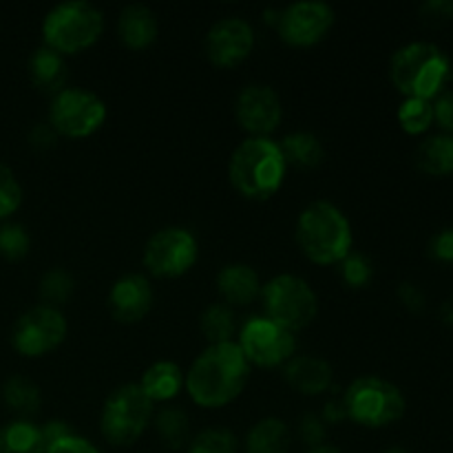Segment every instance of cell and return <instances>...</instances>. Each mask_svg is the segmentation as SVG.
Returning <instances> with one entry per match:
<instances>
[{
  "mask_svg": "<svg viewBox=\"0 0 453 453\" xmlns=\"http://www.w3.org/2000/svg\"><path fill=\"white\" fill-rule=\"evenodd\" d=\"M250 363L237 343L208 345L186 376V389L199 407L217 410L233 403L246 388Z\"/></svg>",
  "mask_w": 453,
  "mask_h": 453,
  "instance_id": "obj_1",
  "label": "cell"
},
{
  "mask_svg": "<svg viewBox=\"0 0 453 453\" xmlns=\"http://www.w3.org/2000/svg\"><path fill=\"white\" fill-rule=\"evenodd\" d=\"M296 243L314 264H341L352 252V228L334 203L314 202L296 221Z\"/></svg>",
  "mask_w": 453,
  "mask_h": 453,
  "instance_id": "obj_2",
  "label": "cell"
},
{
  "mask_svg": "<svg viewBox=\"0 0 453 453\" xmlns=\"http://www.w3.org/2000/svg\"><path fill=\"white\" fill-rule=\"evenodd\" d=\"M286 159L277 142L270 137H250L242 142L230 157V181L248 199H268L281 188Z\"/></svg>",
  "mask_w": 453,
  "mask_h": 453,
  "instance_id": "obj_3",
  "label": "cell"
},
{
  "mask_svg": "<svg viewBox=\"0 0 453 453\" xmlns=\"http://www.w3.org/2000/svg\"><path fill=\"white\" fill-rule=\"evenodd\" d=\"M449 58L432 42H411L398 49L392 58L389 75L403 96L432 100L441 96L449 80Z\"/></svg>",
  "mask_w": 453,
  "mask_h": 453,
  "instance_id": "obj_4",
  "label": "cell"
},
{
  "mask_svg": "<svg viewBox=\"0 0 453 453\" xmlns=\"http://www.w3.org/2000/svg\"><path fill=\"white\" fill-rule=\"evenodd\" d=\"M102 13L84 0H71L53 7L42 22V35L49 49L78 53L88 49L102 34Z\"/></svg>",
  "mask_w": 453,
  "mask_h": 453,
  "instance_id": "obj_5",
  "label": "cell"
},
{
  "mask_svg": "<svg viewBox=\"0 0 453 453\" xmlns=\"http://www.w3.org/2000/svg\"><path fill=\"white\" fill-rule=\"evenodd\" d=\"M348 418L363 427L379 429L396 423L405 414V396L394 383L376 376L357 379L343 394Z\"/></svg>",
  "mask_w": 453,
  "mask_h": 453,
  "instance_id": "obj_6",
  "label": "cell"
},
{
  "mask_svg": "<svg viewBox=\"0 0 453 453\" xmlns=\"http://www.w3.org/2000/svg\"><path fill=\"white\" fill-rule=\"evenodd\" d=\"M265 319L292 332L303 330L314 321L319 310L317 295L303 279L295 274H279L261 290Z\"/></svg>",
  "mask_w": 453,
  "mask_h": 453,
  "instance_id": "obj_7",
  "label": "cell"
},
{
  "mask_svg": "<svg viewBox=\"0 0 453 453\" xmlns=\"http://www.w3.org/2000/svg\"><path fill=\"white\" fill-rule=\"evenodd\" d=\"M153 416V403L140 385H124L115 389L104 403L100 427L111 445L128 447L146 432Z\"/></svg>",
  "mask_w": 453,
  "mask_h": 453,
  "instance_id": "obj_8",
  "label": "cell"
},
{
  "mask_svg": "<svg viewBox=\"0 0 453 453\" xmlns=\"http://www.w3.org/2000/svg\"><path fill=\"white\" fill-rule=\"evenodd\" d=\"M106 106L96 93L87 88H62L53 96L49 124L56 128L58 135L65 137H88L104 124Z\"/></svg>",
  "mask_w": 453,
  "mask_h": 453,
  "instance_id": "obj_9",
  "label": "cell"
},
{
  "mask_svg": "<svg viewBox=\"0 0 453 453\" xmlns=\"http://www.w3.org/2000/svg\"><path fill=\"white\" fill-rule=\"evenodd\" d=\"M239 348L250 365L277 367L295 357V334L265 317H252L239 332Z\"/></svg>",
  "mask_w": 453,
  "mask_h": 453,
  "instance_id": "obj_10",
  "label": "cell"
},
{
  "mask_svg": "<svg viewBox=\"0 0 453 453\" xmlns=\"http://www.w3.org/2000/svg\"><path fill=\"white\" fill-rule=\"evenodd\" d=\"M197 261V239L184 228H164L149 239L144 265L159 279H175L188 273Z\"/></svg>",
  "mask_w": 453,
  "mask_h": 453,
  "instance_id": "obj_11",
  "label": "cell"
},
{
  "mask_svg": "<svg viewBox=\"0 0 453 453\" xmlns=\"http://www.w3.org/2000/svg\"><path fill=\"white\" fill-rule=\"evenodd\" d=\"M66 321L58 308L38 305L22 314L13 327V348L22 357H42L65 341Z\"/></svg>",
  "mask_w": 453,
  "mask_h": 453,
  "instance_id": "obj_12",
  "label": "cell"
},
{
  "mask_svg": "<svg viewBox=\"0 0 453 453\" xmlns=\"http://www.w3.org/2000/svg\"><path fill=\"white\" fill-rule=\"evenodd\" d=\"M334 25V12L330 4L314 3H295L286 9H279L277 31L292 47H312L321 42L327 31Z\"/></svg>",
  "mask_w": 453,
  "mask_h": 453,
  "instance_id": "obj_13",
  "label": "cell"
},
{
  "mask_svg": "<svg viewBox=\"0 0 453 453\" xmlns=\"http://www.w3.org/2000/svg\"><path fill=\"white\" fill-rule=\"evenodd\" d=\"M237 119L252 137H268L283 118L277 91L264 84H250L237 97Z\"/></svg>",
  "mask_w": 453,
  "mask_h": 453,
  "instance_id": "obj_14",
  "label": "cell"
},
{
  "mask_svg": "<svg viewBox=\"0 0 453 453\" xmlns=\"http://www.w3.org/2000/svg\"><path fill=\"white\" fill-rule=\"evenodd\" d=\"M255 47V31L242 18H224L215 22L206 35V53L212 65L237 66L246 60Z\"/></svg>",
  "mask_w": 453,
  "mask_h": 453,
  "instance_id": "obj_15",
  "label": "cell"
},
{
  "mask_svg": "<svg viewBox=\"0 0 453 453\" xmlns=\"http://www.w3.org/2000/svg\"><path fill=\"white\" fill-rule=\"evenodd\" d=\"M153 305V290L142 274H124L113 283L109 295L111 314L119 323H137L149 314Z\"/></svg>",
  "mask_w": 453,
  "mask_h": 453,
  "instance_id": "obj_16",
  "label": "cell"
},
{
  "mask_svg": "<svg viewBox=\"0 0 453 453\" xmlns=\"http://www.w3.org/2000/svg\"><path fill=\"white\" fill-rule=\"evenodd\" d=\"M286 379L296 392L319 396L332 385V367L317 357H292L286 367Z\"/></svg>",
  "mask_w": 453,
  "mask_h": 453,
  "instance_id": "obj_17",
  "label": "cell"
},
{
  "mask_svg": "<svg viewBox=\"0 0 453 453\" xmlns=\"http://www.w3.org/2000/svg\"><path fill=\"white\" fill-rule=\"evenodd\" d=\"M217 290L226 305H248L261 295V283L250 265H226L217 277Z\"/></svg>",
  "mask_w": 453,
  "mask_h": 453,
  "instance_id": "obj_18",
  "label": "cell"
},
{
  "mask_svg": "<svg viewBox=\"0 0 453 453\" xmlns=\"http://www.w3.org/2000/svg\"><path fill=\"white\" fill-rule=\"evenodd\" d=\"M118 34L128 49H146L157 38V18L144 4H128L119 13Z\"/></svg>",
  "mask_w": 453,
  "mask_h": 453,
  "instance_id": "obj_19",
  "label": "cell"
},
{
  "mask_svg": "<svg viewBox=\"0 0 453 453\" xmlns=\"http://www.w3.org/2000/svg\"><path fill=\"white\" fill-rule=\"evenodd\" d=\"M181 385H184V376L180 367L171 361H159L144 372L140 388L150 403H164L175 398Z\"/></svg>",
  "mask_w": 453,
  "mask_h": 453,
  "instance_id": "obj_20",
  "label": "cell"
},
{
  "mask_svg": "<svg viewBox=\"0 0 453 453\" xmlns=\"http://www.w3.org/2000/svg\"><path fill=\"white\" fill-rule=\"evenodd\" d=\"M29 75L35 87L42 88V91L60 93L66 82L65 58L49 47L38 49L29 60Z\"/></svg>",
  "mask_w": 453,
  "mask_h": 453,
  "instance_id": "obj_21",
  "label": "cell"
},
{
  "mask_svg": "<svg viewBox=\"0 0 453 453\" xmlns=\"http://www.w3.org/2000/svg\"><path fill=\"white\" fill-rule=\"evenodd\" d=\"M279 149H281L283 159H286V166L303 168V171L317 168L323 162V157H326V150H323L319 137L303 131L290 133V135L283 137Z\"/></svg>",
  "mask_w": 453,
  "mask_h": 453,
  "instance_id": "obj_22",
  "label": "cell"
},
{
  "mask_svg": "<svg viewBox=\"0 0 453 453\" xmlns=\"http://www.w3.org/2000/svg\"><path fill=\"white\" fill-rule=\"evenodd\" d=\"M290 429L279 418H264L248 432V453H288L290 451Z\"/></svg>",
  "mask_w": 453,
  "mask_h": 453,
  "instance_id": "obj_23",
  "label": "cell"
},
{
  "mask_svg": "<svg viewBox=\"0 0 453 453\" xmlns=\"http://www.w3.org/2000/svg\"><path fill=\"white\" fill-rule=\"evenodd\" d=\"M416 164L432 177H445L453 173V135H434L416 150Z\"/></svg>",
  "mask_w": 453,
  "mask_h": 453,
  "instance_id": "obj_24",
  "label": "cell"
},
{
  "mask_svg": "<svg viewBox=\"0 0 453 453\" xmlns=\"http://www.w3.org/2000/svg\"><path fill=\"white\" fill-rule=\"evenodd\" d=\"M0 453H47V445L35 425L13 420L0 429Z\"/></svg>",
  "mask_w": 453,
  "mask_h": 453,
  "instance_id": "obj_25",
  "label": "cell"
},
{
  "mask_svg": "<svg viewBox=\"0 0 453 453\" xmlns=\"http://www.w3.org/2000/svg\"><path fill=\"white\" fill-rule=\"evenodd\" d=\"M202 326L203 336L208 339L211 345H219V343H230L234 334V312L230 305L226 303H212L203 310L202 314Z\"/></svg>",
  "mask_w": 453,
  "mask_h": 453,
  "instance_id": "obj_26",
  "label": "cell"
},
{
  "mask_svg": "<svg viewBox=\"0 0 453 453\" xmlns=\"http://www.w3.org/2000/svg\"><path fill=\"white\" fill-rule=\"evenodd\" d=\"M4 403H7L12 410L22 411V414H29L40 407V389L38 385L31 383L25 376H13L4 383L3 388Z\"/></svg>",
  "mask_w": 453,
  "mask_h": 453,
  "instance_id": "obj_27",
  "label": "cell"
},
{
  "mask_svg": "<svg viewBox=\"0 0 453 453\" xmlns=\"http://www.w3.org/2000/svg\"><path fill=\"white\" fill-rule=\"evenodd\" d=\"M157 432L171 449H181L190 436L188 418L177 407H166L157 414Z\"/></svg>",
  "mask_w": 453,
  "mask_h": 453,
  "instance_id": "obj_28",
  "label": "cell"
},
{
  "mask_svg": "<svg viewBox=\"0 0 453 453\" xmlns=\"http://www.w3.org/2000/svg\"><path fill=\"white\" fill-rule=\"evenodd\" d=\"M398 122L403 131L410 135H420L427 131L434 122V104L429 100H418V97H407L398 109Z\"/></svg>",
  "mask_w": 453,
  "mask_h": 453,
  "instance_id": "obj_29",
  "label": "cell"
},
{
  "mask_svg": "<svg viewBox=\"0 0 453 453\" xmlns=\"http://www.w3.org/2000/svg\"><path fill=\"white\" fill-rule=\"evenodd\" d=\"M73 277L65 270H49L47 274L40 281V296L44 299V305L49 308H56V305L66 303L73 295Z\"/></svg>",
  "mask_w": 453,
  "mask_h": 453,
  "instance_id": "obj_30",
  "label": "cell"
},
{
  "mask_svg": "<svg viewBox=\"0 0 453 453\" xmlns=\"http://www.w3.org/2000/svg\"><path fill=\"white\" fill-rule=\"evenodd\" d=\"M239 442L226 429H206L190 441L188 453H237Z\"/></svg>",
  "mask_w": 453,
  "mask_h": 453,
  "instance_id": "obj_31",
  "label": "cell"
},
{
  "mask_svg": "<svg viewBox=\"0 0 453 453\" xmlns=\"http://www.w3.org/2000/svg\"><path fill=\"white\" fill-rule=\"evenodd\" d=\"M29 234L20 224H4L0 228V255L4 259H22L29 252Z\"/></svg>",
  "mask_w": 453,
  "mask_h": 453,
  "instance_id": "obj_32",
  "label": "cell"
},
{
  "mask_svg": "<svg viewBox=\"0 0 453 453\" xmlns=\"http://www.w3.org/2000/svg\"><path fill=\"white\" fill-rule=\"evenodd\" d=\"M341 277L349 288H365L374 277V268H372L370 259L363 255H352L349 252L343 261H341Z\"/></svg>",
  "mask_w": 453,
  "mask_h": 453,
  "instance_id": "obj_33",
  "label": "cell"
},
{
  "mask_svg": "<svg viewBox=\"0 0 453 453\" xmlns=\"http://www.w3.org/2000/svg\"><path fill=\"white\" fill-rule=\"evenodd\" d=\"M22 202V188L9 166L0 164V219L18 211Z\"/></svg>",
  "mask_w": 453,
  "mask_h": 453,
  "instance_id": "obj_34",
  "label": "cell"
},
{
  "mask_svg": "<svg viewBox=\"0 0 453 453\" xmlns=\"http://www.w3.org/2000/svg\"><path fill=\"white\" fill-rule=\"evenodd\" d=\"M420 16L429 25H441L453 16V3L451 0H429L420 7Z\"/></svg>",
  "mask_w": 453,
  "mask_h": 453,
  "instance_id": "obj_35",
  "label": "cell"
},
{
  "mask_svg": "<svg viewBox=\"0 0 453 453\" xmlns=\"http://www.w3.org/2000/svg\"><path fill=\"white\" fill-rule=\"evenodd\" d=\"M429 252L436 261L453 265V228L441 230L429 243Z\"/></svg>",
  "mask_w": 453,
  "mask_h": 453,
  "instance_id": "obj_36",
  "label": "cell"
},
{
  "mask_svg": "<svg viewBox=\"0 0 453 453\" xmlns=\"http://www.w3.org/2000/svg\"><path fill=\"white\" fill-rule=\"evenodd\" d=\"M47 453H100V451H97L91 442L84 441V438L75 436V434H69V436L51 442V445L47 447Z\"/></svg>",
  "mask_w": 453,
  "mask_h": 453,
  "instance_id": "obj_37",
  "label": "cell"
},
{
  "mask_svg": "<svg viewBox=\"0 0 453 453\" xmlns=\"http://www.w3.org/2000/svg\"><path fill=\"white\" fill-rule=\"evenodd\" d=\"M434 119H438L447 135L453 133V91H442L434 104Z\"/></svg>",
  "mask_w": 453,
  "mask_h": 453,
  "instance_id": "obj_38",
  "label": "cell"
},
{
  "mask_svg": "<svg viewBox=\"0 0 453 453\" xmlns=\"http://www.w3.org/2000/svg\"><path fill=\"white\" fill-rule=\"evenodd\" d=\"M299 434L301 438H303V442H308L310 447H319L323 442V438H326V427H323V420L317 418V416H305L303 420H301V427H299Z\"/></svg>",
  "mask_w": 453,
  "mask_h": 453,
  "instance_id": "obj_39",
  "label": "cell"
},
{
  "mask_svg": "<svg viewBox=\"0 0 453 453\" xmlns=\"http://www.w3.org/2000/svg\"><path fill=\"white\" fill-rule=\"evenodd\" d=\"M58 140V133L51 124H35L29 133V142L35 149H51Z\"/></svg>",
  "mask_w": 453,
  "mask_h": 453,
  "instance_id": "obj_40",
  "label": "cell"
},
{
  "mask_svg": "<svg viewBox=\"0 0 453 453\" xmlns=\"http://www.w3.org/2000/svg\"><path fill=\"white\" fill-rule=\"evenodd\" d=\"M398 295H401V301L410 310H420V308H423V301H425L423 299V292H420L416 286H411V283H405V286H401Z\"/></svg>",
  "mask_w": 453,
  "mask_h": 453,
  "instance_id": "obj_41",
  "label": "cell"
},
{
  "mask_svg": "<svg viewBox=\"0 0 453 453\" xmlns=\"http://www.w3.org/2000/svg\"><path fill=\"white\" fill-rule=\"evenodd\" d=\"M323 418H326V423H332V425L348 418V410H345L343 398H336V401L327 403L326 411H323Z\"/></svg>",
  "mask_w": 453,
  "mask_h": 453,
  "instance_id": "obj_42",
  "label": "cell"
},
{
  "mask_svg": "<svg viewBox=\"0 0 453 453\" xmlns=\"http://www.w3.org/2000/svg\"><path fill=\"white\" fill-rule=\"evenodd\" d=\"M308 453H341L336 447H330V445H319V447H312Z\"/></svg>",
  "mask_w": 453,
  "mask_h": 453,
  "instance_id": "obj_43",
  "label": "cell"
},
{
  "mask_svg": "<svg viewBox=\"0 0 453 453\" xmlns=\"http://www.w3.org/2000/svg\"><path fill=\"white\" fill-rule=\"evenodd\" d=\"M451 78H453V71H451Z\"/></svg>",
  "mask_w": 453,
  "mask_h": 453,
  "instance_id": "obj_44",
  "label": "cell"
}]
</instances>
